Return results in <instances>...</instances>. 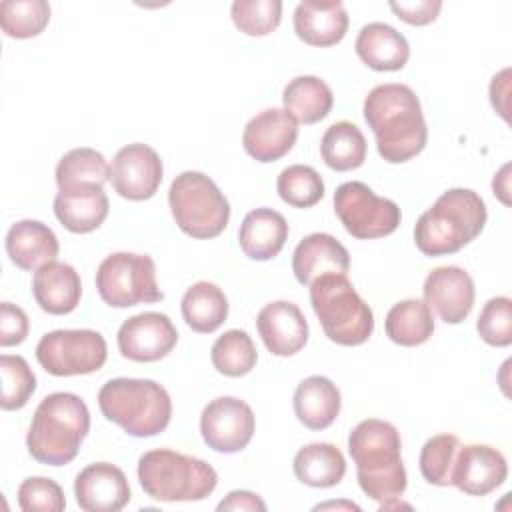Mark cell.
Listing matches in <instances>:
<instances>
[{
    "mask_svg": "<svg viewBox=\"0 0 512 512\" xmlns=\"http://www.w3.org/2000/svg\"><path fill=\"white\" fill-rule=\"evenodd\" d=\"M508 164L506 166H502V170L494 176V182H492V188H494V194H498L500 196V200L504 202V204H510V200H508V176H506V172H508Z\"/></svg>",
    "mask_w": 512,
    "mask_h": 512,
    "instance_id": "cell-45",
    "label": "cell"
},
{
    "mask_svg": "<svg viewBox=\"0 0 512 512\" xmlns=\"http://www.w3.org/2000/svg\"><path fill=\"white\" fill-rule=\"evenodd\" d=\"M218 510H248V512H264L266 502L250 492V490H232L228 496L218 504Z\"/></svg>",
    "mask_w": 512,
    "mask_h": 512,
    "instance_id": "cell-44",
    "label": "cell"
},
{
    "mask_svg": "<svg viewBox=\"0 0 512 512\" xmlns=\"http://www.w3.org/2000/svg\"><path fill=\"white\" fill-rule=\"evenodd\" d=\"M110 180V166L106 158L94 148H74L66 152L56 164L58 190L78 184H100Z\"/></svg>",
    "mask_w": 512,
    "mask_h": 512,
    "instance_id": "cell-34",
    "label": "cell"
},
{
    "mask_svg": "<svg viewBox=\"0 0 512 512\" xmlns=\"http://www.w3.org/2000/svg\"><path fill=\"white\" fill-rule=\"evenodd\" d=\"M18 506L24 512H62L66 508L64 490L44 476H30L18 486Z\"/></svg>",
    "mask_w": 512,
    "mask_h": 512,
    "instance_id": "cell-41",
    "label": "cell"
},
{
    "mask_svg": "<svg viewBox=\"0 0 512 512\" xmlns=\"http://www.w3.org/2000/svg\"><path fill=\"white\" fill-rule=\"evenodd\" d=\"M296 478L312 488H330L340 484L346 474V460L338 446L330 442H312L302 446L292 462Z\"/></svg>",
    "mask_w": 512,
    "mask_h": 512,
    "instance_id": "cell-28",
    "label": "cell"
},
{
    "mask_svg": "<svg viewBox=\"0 0 512 512\" xmlns=\"http://www.w3.org/2000/svg\"><path fill=\"white\" fill-rule=\"evenodd\" d=\"M74 496L84 512H118L130 502L128 478L116 464L94 462L78 472Z\"/></svg>",
    "mask_w": 512,
    "mask_h": 512,
    "instance_id": "cell-18",
    "label": "cell"
},
{
    "mask_svg": "<svg viewBox=\"0 0 512 512\" xmlns=\"http://www.w3.org/2000/svg\"><path fill=\"white\" fill-rule=\"evenodd\" d=\"M508 464L500 450L488 444H466L458 448L452 486L468 496H486L504 484Z\"/></svg>",
    "mask_w": 512,
    "mask_h": 512,
    "instance_id": "cell-17",
    "label": "cell"
},
{
    "mask_svg": "<svg viewBox=\"0 0 512 512\" xmlns=\"http://www.w3.org/2000/svg\"><path fill=\"white\" fill-rule=\"evenodd\" d=\"M256 328L274 356H294L308 342V322L302 310L288 300L266 304L256 316Z\"/></svg>",
    "mask_w": 512,
    "mask_h": 512,
    "instance_id": "cell-19",
    "label": "cell"
},
{
    "mask_svg": "<svg viewBox=\"0 0 512 512\" xmlns=\"http://www.w3.org/2000/svg\"><path fill=\"white\" fill-rule=\"evenodd\" d=\"M162 160L158 152L142 142L122 146L110 166V182L118 196L126 200H148L162 182Z\"/></svg>",
    "mask_w": 512,
    "mask_h": 512,
    "instance_id": "cell-13",
    "label": "cell"
},
{
    "mask_svg": "<svg viewBox=\"0 0 512 512\" xmlns=\"http://www.w3.org/2000/svg\"><path fill=\"white\" fill-rule=\"evenodd\" d=\"M234 26L246 36H266L280 26V0H234L230 6Z\"/></svg>",
    "mask_w": 512,
    "mask_h": 512,
    "instance_id": "cell-38",
    "label": "cell"
},
{
    "mask_svg": "<svg viewBox=\"0 0 512 512\" xmlns=\"http://www.w3.org/2000/svg\"><path fill=\"white\" fill-rule=\"evenodd\" d=\"M366 148L368 146L362 130L348 120H340L328 126L320 140L322 160L336 172L360 168L366 160Z\"/></svg>",
    "mask_w": 512,
    "mask_h": 512,
    "instance_id": "cell-32",
    "label": "cell"
},
{
    "mask_svg": "<svg viewBox=\"0 0 512 512\" xmlns=\"http://www.w3.org/2000/svg\"><path fill=\"white\" fill-rule=\"evenodd\" d=\"M2 376V410H20L26 406L36 390V376L22 356L2 354L0 356Z\"/></svg>",
    "mask_w": 512,
    "mask_h": 512,
    "instance_id": "cell-39",
    "label": "cell"
},
{
    "mask_svg": "<svg viewBox=\"0 0 512 512\" xmlns=\"http://www.w3.org/2000/svg\"><path fill=\"white\" fill-rule=\"evenodd\" d=\"M386 336L398 346H420L434 332V316L424 300H402L396 302L384 320Z\"/></svg>",
    "mask_w": 512,
    "mask_h": 512,
    "instance_id": "cell-31",
    "label": "cell"
},
{
    "mask_svg": "<svg viewBox=\"0 0 512 512\" xmlns=\"http://www.w3.org/2000/svg\"><path fill=\"white\" fill-rule=\"evenodd\" d=\"M254 428L252 408L236 396H218L200 414L202 440L214 452L234 454L244 450L254 436Z\"/></svg>",
    "mask_w": 512,
    "mask_h": 512,
    "instance_id": "cell-12",
    "label": "cell"
},
{
    "mask_svg": "<svg viewBox=\"0 0 512 512\" xmlns=\"http://www.w3.org/2000/svg\"><path fill=\"white\" fill-rule=\"evenodd\" d=\"M288 240L286 218L272 208L250 210L238 230L242 252L252 260H272Z\"/></svg>",
    "mask_w": 512,
    "mask_h": 512,
    "instance_id": "cell-26",
    "label": "cell"
},
{
    "mask_svg": "<svg viewBox=\"0 0 512 512\" xmlns=\"http://www.w3.org/2000/svg\"><path fill=\"white\" fill-rule=\"evenodd\" d=\"M60 244L52 228L40 220H18L6 234V254L20 270L36 272L58 256Z\"/></svg>",
    "mask_w": 512,
    "mask_h": 512,
    "instance_id": "cell-25",
    "label": "cell"
},
{
    "mask_svg": "<svg viewBox=\"0 0 512 512\" xmlns=\"http://www.w3.org/2000/svg\"><path fill=\"white\" fill-rule=\"evenodd\" d=\"M348 30V14L342 2L302 0L294 10V32L308 46H334Z\"/></svg>",
    "mask_w": 512,
    "mask_h": 512,
    "instance_id": "cell-22",
    "label": "cell"
},
{
    "mask_svg": "<svg viewBox=\"0 0 512 512\" xmlns=\"http://www.w3.org/2000/svg\"><path fill=\"white\" fill-rule=\"evenodd\" d=\"M486 218L480 194L470 188H450L416 220V248L424 256L456 254L484 230Z\"/></svg>",
    "mask_w": 512,
    "mask_h": 512,
    "instance_id": "cell-4",
    "label": "cell"
},
{
    "mask_svg": "<svg viewBox=\"0 0 512 512\" xmlns=\"http://www.w3.org/2000/svg\"><path fill=\"white\" fill-rule=\"evenodd\" d=\"M460 448L454 434H436L420 450V474L434 486H452V468Z\"/></svg>",
    "mask_w": 512,
    "mask_h": 512,
    "instance_id": "cell-37",
    "label": "cell"
},
{
    "mask_svg": "<svg viewBox=\"0 0 512 512\" xmlns=\"http://www.w3.org/2000/svg\"><path fill=\"white\" fill-rule=\"evenodd\" d=\"M210 360L220 374L238 378L256 366L258 352L246 330L232 328L216 338L210 350Z\"/></svg>",
    "mask_w": 512,
    "mask_h": 512,
    "instance_id": "cell-33",
    "label": "cell"
},
{
    "mask_svg": "<svg viewBox=\"0 0 512 512\" xmlns=\"http://www.w3.org/2000/svg\"><path fill=\"white\" fill-rule=\"evenodd\" d=\"M106 358L104 336L90 328L52 330L36 344V360L52 376L92 374L104 366Z\"/></svg>",
    "mask_w": 512,
    "mask_h": 512,
    "instance_id": "cell-10",
    "label": "cell"
},
{
    "mask_svg": "<svg viewBox=\"0 0 512 512\" xmlns=\"http://www.w3.org/2000/svg\"><path fill=\"white\" fill-rule=\"evenodd\" d=\"M334 212L346 232L358 240L384 238L396 232L402 214L394 200L380 198L364 182H344L334 192Z\"/></svg>",
    "mask_w": 512,
    "mask_h": 512,
    "instance_id": "cell-11",
    "label": "cell"
},
{
    "mask_svg": "<svg viewBox=\"0 0 512 512\" xmlns=\"http://www.w3.org/2000/svg\"><path fill=\"white\" fill-rule=\"evenodd\" d=\"M276 190L288 206L312 208L324 198V180L312 166L292 164L278 174Z\"/></svg>",
    "mask_w": 512,
    "mask_h": 512,
    "instance_id": "cell-36",
    "label": "cell"
},
{
    "mask_svg": "<svg viewBox=\"0 0 512 512\" xmlns=\"http://www.w3.org/2000/svg\"><path fill=\"white\" fill-rule=\"evenodd\" d=\"M342 396L326 376L304 378L294 392V414L310 430L328 428L340 414Z\"/></svg>",
    "mask_w": 512,
    "mask_h": 512,
    "instance_id": "cell-27",
    "label": "cell"
},
{
    "mask_svg": "<svg viewBox=\"0 0 512 512\" xmlns=\"http://www.w3.org/2000/svg\"><path fill=\"white\" fill-rule=\"evenodd\" d=\"M50 22L46 0H6L0 4V28L10 38H34Z\"/></svg>",
    "mask_w": 512,
    "mask_h": 512,
    "instance_id": "cell-35",
    "label": "cell"
},
{
    "mask_svg": "<svg viewBox=\"0 0 512 512\" xmlns=\"http://www.w3.org/2000/svg\"><path fill=\"white\" fill-rule=\"evenodd\" d=\"M106 420L126 434L150 438L164 432L172 418V400L162 384L150 378H112L98 390Z\"/></svg>",
    "mask_w": 512,
    "mask_h": 512,
    "instance_id": "cell-5",
    "label": "cell"
},
{
    "mask_svg": "<svg viewBox=\"0 0 512 512\" xmlns=\"http://www.w3.org/2000/svg\"><path fill=\"white\" fill-rule=\"evenodd\" d=\"M96 290L112 308L154 304L164 298L152 256L134 252H114L106 256L96 270Z\"/></svg>",
    "mask_w": 512,
    "mask_h": 512,
    "instance_id": "cell-9",
    "label": "cell"
},
{
    "mask_svg": "<svg viewBox=\"0 0 512 512\" xmlns=\"http://www.w3.org/2000/svg\"><path fill=\"white\" fill-rule=\"evenodd\" d=\"M424 302L446 324H460L468 318L474 306V280L460 266L434 268L422 286Z\"/></svg>",
    "mask_w": 512,
    "mask_h": 512,
    "instance_id": "cell-15",
    "label": "cell"
},
{
    "mask_svg": "<svg viewBox=\"0 0 512 512\" xmlns=\"http://www.w3.org/2000/svg\"><path fill=\"white\" fill-rule=\"evenodd\" d=\"M390 10L412 26H426L434 22L442 10L440 0H412V2H390Z\"/></svg>",
    "mask_w": 512,
    "mask_h": 512,
    "instance_id": "cell-43",
    "label": "cell"
},
{
    "mask_svg": "<svg viewBox=\"0 0 512 512\" xmlns=\"http://www.w3.org/2000/svg\"><path fill=\"white\" fill-rule=\"evenodd\" d=\"M296 138L298 122L284 108H266L244 126L242 146L258 162H276L294 148Z\"/></svg>",
    "mask_w": 512,
    "mask_h": 512,
    "instance_id": "cell-16",
    "label": "cell"
},
{
    "mask_svg": "<svg viewBox=\"0 0 512 512\" xmlns=\"http://www.w3.org/2000/svg\"><path fill=\"white\" fill-rule=\"evenodd\" d=\"M310 304L324 334L340 346H360L374 332L372 308L346 274H324L310 284Z\"/></svg>",
    "mask_w": 512,
    "mask_h": 512,
    "instance_id": "cell-7",
    "label": "cell"
},
{
    "mask_svg": "<svg viewBox=\"0 0 512 512\" xmlns=\"http://www.w3.org/2000/svg\"><path fill=\"white\" fill-rule=\"evenodd\" d=\"M356 54L372 70L396 72L410 58V46L402 32L386 22H368L356 36Z\"/></svg>",
    "mask_w": 512,
    "mask_h": 512,
    "instance_id": "cell-24",
    "label": "cell"
},
{
    "mask_svg": "<svg viewBox=\"0 0 512 512\" xmlns=\"http://www.w3.org/2000/svg\"><path fill=\"white\" fill-rule=\"evenodd\" d=\"M184 322L198 334H210L218 330L228 318L226 294L208 280L192 284L180 302Z\"/></svg>",
    "mask_w": 512,
    "mask_h": 512,
    "instance_id": "cell-30",
    "label": "cell"
},
{
    "mask_svg": "<svg viewBox=\"0 0 512 512\" xmlns=\"http://www.w3.org/2000/svg\"><path fill=\"white\" fill-rule=\"evenodd\" d=\"M28 328H30L28 316L20 306L12 302L0 304V346L2 348L22 344L28 336Z\"/></svg>",
    "mask_w": 512,
    "mask_h": 512,
    "instance_id": "cell-42",
    "label": "cell"
},
{
    "mask_svg": "<svg viewBox=\"0 0 512 512\" xmlns=\"http://www.w3.org/2000/svg\"><path fill=\"white\" fill-rule=\"evenodd\" d=\"M350 254L332 234L304 236L292 254V272L302 286H310L324 274H348Z\"/></svg>",
    "mask_w": 512,
    "mask_h": 512,
    "instance_id": "cell-21",
    "label": "cell"
},
{
    "mask_svg": "<svg viewBox=\"0 0 512 512\" xmlns=\"http://www.w3.org/2000/svg\"><path fill=\"white\" fill-rule=\"evenodd\" d=\"M402 440L394 424L366 418L348 436V452L356 464L362 492L380 502V510L398 506L406 490V470L402 462Z\"/></svg>",
    "mask_w": 512,
    "mask_h": 512,
    "instance_id": "cell-2",
    "label": "cell"
},
{
    "mask_svg": "<svg viewBox=\"0 0 512 512\" xmlns=\"http://www.w3.org/2000/svg\"><path fill=\"white\" fill-rule=\"evenodd\" d=\"M326 508H346V510H360V506L352 504V502H326V504H318L314 510H326Z\"/></svg>",
    "mask_w": 512,
    "mask_h": 512,
    "instance_id": "cell-46",
    "label": "cell"
},
{
    "mask_svg": "<svg viewBox=\"0 0 512 512\" xmlns=\"http://www.w3.org/2000/svg\"><path fill=\"white\" fill-rule=\"evenodd\" d=\"M90 430L86 402L74 392H52L36 406L28 434V454L48 466L70 464Z\"/></svg>",
    "mask_w": 512,
    "mask_h": 512,
    "instance_id": "cell-3",
    "label": "cell"
},
{
    "mask_svg": "<svg viewBox=\"0 0 512 512\" xmlns=\"http://www.w3.org/2000/svg\"><path fill=\"white\" fill-rule=\"evenodd\" d=\"M110 212V202L100 184H78L58 190L54 214L58 222L74 234H88L102 226Z\"/></svg>",
    "mask_w": 512,
    "mask_h": 512,
    "instance_id": "cell-20",
    "label": "cell"
},
{
    "mask_svg": "<svg viewBox=\"0 0 512 512\" xmlns=\"http://www.w3.org/2000/svg\"><path fill=\"white\" fill-rule=\"evenodd\" d=\"M364 120L374 132L378 154L390 164L408 162L428 142L422 104L406 84L374 86L364 98Z\"/></svg>",
    "mask_w": 512,
    "mask_h": 512,
    "instance_id": "cell-1",
    "label": "cell"
},
{
    "mask_svg": "<svg viewBox=\"0 0 512 512\" xmlns=\"http://www.w3.org/2000/svg\"><path fill=\"white\" fill-rule=\"evenodd\" d=\"M282 104L296 122L316 124L332 110L334 94L318 76H296L284 86Z\"/></svg>",
    "mask_w": 512,
    "mask_h": 512,
    "instance_id": "cell-29",
    "label": "cell"
},
{
    "mask_svg": "<svg viewBox=\"0 0 512 512\" xmlns=\"http://www.w3.org/2000/svg\"><path fill=\"white\" fill-rule=\"evenodd\" d=\"M32 294L44 312L64 316L80 304L82 282L70 264L52 260L34 272Z\"/></svg>",
    "mask_w": 512,
    "mask_h": 512,
    "instance_id": "cell-23",
    "label": "cell"
},
{
    "mask_svg": "<svg viewBox=\"0 0 512 512\" xmlns=\"http://www.w3.org/2000/svg\"><path fill=\"white\" fill-rule=\"evenodd\" d=\"M178 342V330L162 312H140L122 322L118 350L134 362H156L168 356Z\"/></svg>",
    "mask_w": 512,
    "mask_h": 512,
    "instance_id": "cell-14",
    "label": "cell"
},
{
    "mask_svg": "<svg viewBox=\"0 0 512 512\" xmlns=\"http://www.w3.org/2000/svg\"><path fill=\"white\" fill-rule=\"evenodd\" d=\"M168 204L176 226L198 240L220 236L230 220L226 196L212 178L196 170H186L172 180Z\"/></svg>",
    "mask_w": 512,
    "mask_h": 512,
    "instance_id": "cell-8",
    "label": "cell"
},
{
    "mask_svg": "<svg viewBox=\"0 0 512 512\" xmlns=\"http://www.w3.org/2000/svg\"><path fill=\"white\" fill-rule=\"evenodd\" d=\"M138 480L142 490L154 500L196 502L214 492L218 474L202 458L158 448L140 456Z\"/></svg>",
    "mask_w": 512,
    "mask_h": 512,
    "instance_id": "cell-6",
    "label": "cell"
},
{
    "mask_svg": "<svg viewBox=\"0 0 512 512\" xmlns=\"http://www.w3.org/2000/svg\"><path fill=\"white\" fill-rule=\"evenodd\" d=\"M480 338L496 348L512 344V300L508 296L490 298L476 322Z\"/></svg>",
    "mask_w": 512,
    "mask_h": 512,
    "instance_id": "cell-40",
    "label": "cell"
}]
</instances>
